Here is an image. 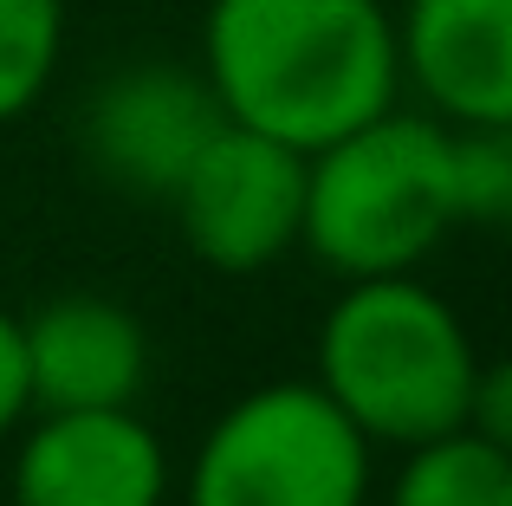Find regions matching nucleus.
<instances>
[{
	"label": "nucleus",
	"mask_w": 512,
	"mask_h": 506,
	"mask_svg": "<svg viewBox=\"0 0 512 506\" xmlns=\"http://www.w3.org/2000/svg\"><path fill=\"white\" fill-rule=\"evenodd\" d=\"M201 78L227 124L312 156L396 104V20L383 0H214Z\"/></svg>",
	"instance_id": "1"
},
{
	"label": "nucleus",
	"mask_w": 512,
	"mask_h": 506,
	"mask_svg": "<svg viewBox=\"0 0 512 506\" xmlns=\"http://www.w3.org/2000/svg\"><path fill=\"white\" fill-rule=\"evenodd\" d=\"M474 338L415 273L357 279L318 331V390L363 442L422 448L467 429Z\"/></svg>",
	"instance_id": "2"
},
{
	"label": "nucleus",
	"mask_w": 512,
	"mask_h": 506,
	"mask_svg": "<svg viewBox=\"0 0 512 506\" xmlns=\"http://www.w3.org/2000/svg\"><path fill=\"white\" fill-rule=\"evenodd\" d=\"M454 221L448 189V124L396 111L357 124L350 137L305 156V221L312 247L338 279H402L441 247Z\"/></svg>",
	"instance_id": "3"
},
{
	"label": "nucleus",
	"mask_w": 512,
	"mask_h": 506,
	"mask_svg": "<svg viewBox=\"0 0 512 506\" xmlns=\"http://www.w3.org/2000/svg\"><path fill=\"white\" fill-rule=\"evenodd\" d=\"M363 494L370 442L318 383H266L240 396L188 468V506H363Z\"/></svg>",
	"instance_id": "4"
},
{
	"label": "nucleus",
	"mask_w": 512,
	"mask_h": 506,
	"mask_svg": "<svg viewBox=\"0 0 512 506\" xmlns=\"http://www.w3.org/2000/svg\"><path fill=\"white\" fill-rule=\"evenodd\" d=\"M188 253L214 273H266L299 247L305 156L260 130L221 124L169 195Z\"/></svg>",
	"instance_id": "5"
},
{
	"label": "nucleus",
	"mask_w": 512,
	"mask_h": 506,
	"mask_svg": "<svg viewBox=\"0 0 512 506\" xmlns=\"http://www.w3.org/2000/svg\"><path fill=\"white\" fill-rule=\"evenodd\" d=\"M221 104H214L208 78L169 59L117 65L98 91L85 98L78 117V143H85L91 169L124 195H175V182L188 176L201 150L221 130Z\"/></svg>",
	"instance_id": "6"
},
{
	"label": "nucleus",
	"mask_w": 512,
	"mask_h": 506,
	"mask_svg": "<svg viewBox=\"0 0 512 506\" xmlns=\"http://www.w3.org/2000/svg\"><path fill=\"white\" fill-rule=\"evenodd\" d=\"M169 455L137 409L39 416L13 461V506H163Z\"/></svg>",
	"instance_id": "7"
},
{
	"label": "nucleus",
	"mask_w": 512,
	"mask_h": 506,
	"mask_svg": "<svg viewBox=\"0 0 512 506\" xmlns=\"http://www.w3.org/2000/svg\"><path fill=\"white\" fill-rule=\"evenodd\" d=\"M396 72L448 130L512 124V0H409Z\"/></svg>",
	"instance_id": "8"
},
{
	"label": "nucleus",
	"mask_w": 512,
	"mask_h": 506,
	"mask_svg": "<svg viewBox=\"0 0 512 506\" xmlns=\"http://www.w3.org/2000/svg\"><path fill=\"white\" fill-rule=\"evenodd\" d=\"M26 396L39 416H78V409H130L150 377V338L137 312L98 292H65L20 318Z\"/></svg>",
	"instance_id": "9"
},
{
	"label": "nucleus",
	"mask_w": 512,
	"mask_h": 506,
	"mask_svg": "<svg viewBox=\"0 0 512 506\" xmlns=\"http://www.w3.org/2000/svg\"><path fill=\"white\" fill-rule=\"evenodd\" d=\"M389 506H512V448L454 429L409 448Z\"/></svg>",
	"instance_id": "10"
},
{
	"label": "nucleus",
	"mask_w": 512,
	"mask_h": 506,
	"mask_svg": "<svg viewBox=\"0 0 512 506\" xmlns=\"http://www.w3.org/2000/svg\"><path fill=\"white\" fill-rule=\"evenodd\" d=\"M65 0H0V124L26 117L59 72Z\"/></svg>",
	"instance_id": "11"
},
{
	"label": "nucleus",
	"mask_w": 512,
	"mask_h": 506,
	"mask_svg": "<svg viewBox=\"0 0 512 506\" xmlns=\"http://www.w3.org/2000/svg\"><path fill=\"white\" fill-rule=\"evenodd\" d=\"M448 189H454V221L500 228L512 215V124L448 130Z\"/></svg>",
	"instance_id": "12"
},
{
	"label": "nucleus",
	"mask_w": 512,
	"mask_h": 506,
	"mask_svg": "<svg viewBox=\"0 0 512 506\" xmlns=\"http://www.w3.org/2000/svg\"><path fill=\"white\" fill-rule=\"evenodd\" d=\"M467 435H480V442H493V448H512V370L506 364H480L474 370Z\"/></svg>",
	"instance_id": "13"
},
{
	"label": "nucleus",
	"mask_w": 512,
	"mask_h": 506,
	"mask_svg": "<svg viewBox=\"0 0 512 506\" xmlns=\"http://www.w3.org/2000/svg\"><path fill=\"white\" fill-rule=\"evenodd\" d=\"M33 409V396H26V351H20V318L0 312V435L13 429V422Z\"/></svg>",
	"instance_id": "14"
}]
</instances>
